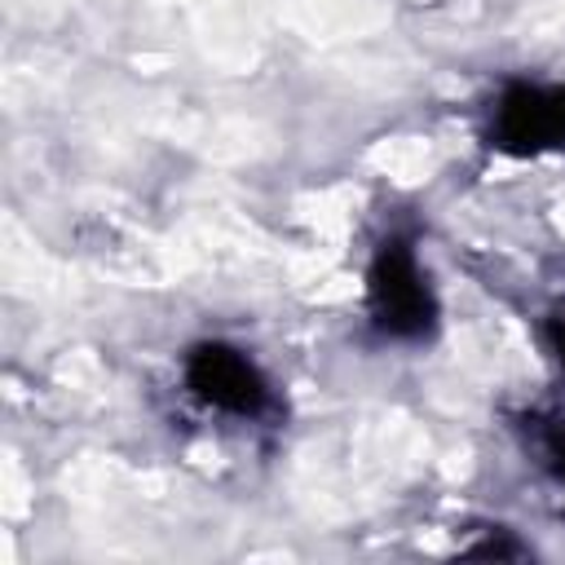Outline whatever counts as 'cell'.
Returning <instances> with one entry per match:
<instances>
[{"label":"cell","instance_id":"obj_5","mask_svg":"<svg viewBox=\"0 0 565 565\" xmlns=\"http://www.w3.org/2000/svg\"><path fill=\"white\" fill-rule=\"evenodd\" d=\"M463 552H468V556H521V547H516L512 539H503V534H490L486 543H468Z\"/></svg>","mask_w":565,"mask_h":565},{"label":"cell","instance_id":"obj_1","mask_svg":"<svg viewBox=\"0 0 565 565\" xmlns=\"http://www.w3.org/2000/svg\"><path fill=\"white\" fill-rule=\"evenodd\" d=\"M366 305L384 335L393 340H419L437 322V300L428 278L415 265V252L402 238H388L366 274Z\"/></svg>","mask_w":565,"mask_h":565},{"label":"cell","instance_id":"obj_6","mask_svg":"<svg viewBox=\"0 0 565 565\" xmlns=\"http://www.w3.org/2000/svg\"><path fill=\"white\" fill-rule=\"evenodd\" d=\"M547 344H552L556 362L565 366V309H556V313L547 318Z\"/></svg>","mask_w":565,"mask_h":565},{"label":"cell","instance_id":"obj_2","mask_svg":"<svg viewBox=\"0 0 565 565\" xmlns=\"http://www.w3.org/2000/svg\"><path fill=\"white\" fill-rule=\"evenodd\" d=\"M490 146L508 154H539L565 146V88L561 84H512L490 124Z\"/></svg>","mask_w":565,"mask_h":565},{"label":"cell","instance_id":"obj_3","mask_svg":"<svg viewBox=\"0 0 565 565\" xmlns=\"http://www.w3.org/2000/svg\"><path fill=\"white\" fill-rule=\"evenodd\" d=\"M185 384L199 402L225 411V415H260L269 402L265 375L256 371V362L230 344H199L185 358Z\"/></svg>","mask_w":565,"mask_h":565},{"label":"cell","instance_id":"obj_4","mask_svg":"<svg viewBox=\"0 0 565 565\" xmlns=\"http://www.w3.org/2000/svg\"><path fill=\"white\" fill-rule=\"evenodd\" d=\"M534 441H539V450H543L547 468L565 481V419H539Z\"/></svg>","mask_w":565,"mask_h":565}]
</instances>
